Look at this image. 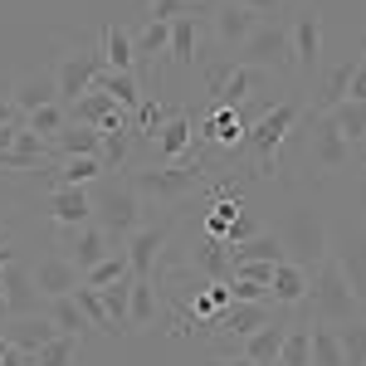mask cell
Returning a JSON list of instances; mask_svg holds the SVG:
<instances>
[{
  "mask_svg": "<svg viewBox=\"0 0 366 366\" xmlns=\"http://www.w3.org/2000/svg\"><path fill=\"white\" fill-rule=\"evenodd\" d=\"M88 196H93V220H98V229L113 239V249H122L142 229V196H137V186H132V176L93 181Z\"/></svg>",
  "mask_w": 366,
  "mask_h": 366,
  "instance_id": "obj_1",
  "label": "cell"
},
{
  "mask_svg": "<svg viewBox=\"0 0 366 366\" xmlns=\"http://www.w3.org/2000/svg\"><path fill=\"white\" fill-rule=\"evenodd\" d=\"M303 303H312V317L317 322H332V327L352 322L362 312V303H357V293H352V283H347V274H342V264L332 254L308 274V298Z\"/></svg>",
  "mask_w": 366,
  "mask_h": 366,
  "instance_id": "obj_2",
  "label": "cell"
},
{
  "mask_svg": "<svg viewBox=\"0 0 366 366\" xmlns=\"http://www.w3.org/2000/svg\"><path fill=\"white\" fill-rule=\"evenodd\" d=\"M132 186H137L142 200H157V205H181L196 191H210V176L191 162H171V167H147L132 171Z\"/></svg>",
  "mask_w": 366,
  "mask_h": 366,
  "instance_id": "obj_3",
  "label": "cell"
},
{
  "mask_svg": "<svg viewBox=\"0 0 366 366\" xmlns=\"http://www.w3.org/2000/svg\"><path fill=\"white\" fill-rule=\"evenodd\" d=\"M234 64L274 74V69H293V39H288V20H259L254 34L234 49Z\"/></svg>",
  "mask_w": 366,
  "mask_h": 366,
  "instance_id": "obj_4",
  "label": "cell"
},
{
  "mask_svg": "<svg viewBox=\"0 0 366 366\" xmlns=\"http://www.w3.org/2000/svg\"><path fill=\"white\" fill-rule=\"evenodd\" d=\"M279 239H283L288 264H298L303 274H312V269L332 254V234H327V225H322L312 210H293V220H288V229H283Z\"/></svg>",
  "mask_w": 366,
  "mask_h": 366,
  "instance_id": "obj_5",
  "label": "cell"
},
{
  "mask_svg": "<svg viewBox=\"0 0 366 366\" xmlns=\"http://www.w3.org/2000/svg\"><path fill=\"white\" fill-rule=\"evenodd\" d=\"M293 122H298V103H274V108H264L259 122L244 132V142H249L259 171H279V147L288 142Z\"/></svg>",
  "mask_w": 366,
  "mask_h": 366,
  "instance_id": "obj_6",
  "label": "cell"
},
{
  "mask_svg": "<svg viewBox=\"0 0 366 366\" xmlns=\"http://www.w3.org/2000/svg\"><path fill=\"white\" fill-rule=\"evenodd\" d=\"M279 312L283 308H274V303H229V308L200 317V332H210V337H229V342H244V337H254L264 322H274Z\"/></svg>",
  "mask_w": 366,
  "mask_h": 366,
  "instance_id": "obj_7",
  "label": "cell"
},
{
  "mask_svg": "<svg viewBox=\"0 0 366 366\" xmlns=\"http://www.w3.org/2000/svg\"><path fill=\"white\" fill-rule=\"evenodd\" d=\"M98 74H103V54L98 49H79V54H64L54 69V93L59 103H74V98H84L88 88L98 84Z\"/></svg>",
  "mask_w": 366,
  "mask_h": 366,
  "instance_id": "obj_8",
  "label": "cell"
},
{
  "mask_svg": "<svg viewBox=\"0 0 366 366\" xmlns=\"http://www.w3.org/2000/svg\"><path fill=\"white\" fill-rule=\"evenodd\" d=\"M288 39H293V69L298 74H312L322 64V15L303 5L293 20H288Z\"/></svg>",
  "mask_w": 366,
  "mask_h": 366,
  "instance_id": "obj_9",
  "label": "cell"
},
{
  "mask_svg": "<svg viewBox=\"0 0 366 366\" xmlns=\"http://www.w3.org/2000/svg\"><path fill=\"white\" fill-rule=\"evenodd\" d=\"M44 210H49V220H54L64 234L93 225V196H88V186H54V191L44 196Z\"/></svg>",
  "mask_w": 366,
  "mask_h": 366,
  "instance_id": "obj_10",
  "label": "cell"
},
{
  "mask_svg": "<svg viewBox=\"0 0 366 366\" xmlns=\"http://www.w3.org/2000/svg\"><path fill=\"white\" fill-rule=\"evenodd\" d=\"M308 157L317 162L322 171H342L347 167V157H352V147H347V137H342L337 127L327 122V113H312L308 117Z\"/></svg>",
  "mask_w": 366,
  "mask_h": 366,
  "instance_id": "obj_11",
  "label": "cell"
},
{
  "mask_svg": "<svg viewBox=\"0 0 366 366\" xmlns=\"http://www.w3.org/2000/svg\"><path fill=\"white\" fill-rule=\"evenodd\" d=\"M254 25H259V15L244 10V5H234V0H225V5L210 10V34H215L220 49H239V44L254 34Z\"/></svg>",
  "mask_w": 366,
  "mask_h": 366,
  "instance_id": "obj_12",
  "label": "cell"
},
{
  "mask_svg": "<svg viewBox=\"0 0 366 366\" xmlns=\"http://www.w3.org/2000/svg\"><path fill=\"white\" fill-rule=\"evenodd\" d=\"M332 259L342 264V274L352 283V293H357V303L366 308V229H347L332 239Z\"/></svg>",
  "mask_w": 366,
  "mask_h": 366,
  "instance_id": "obj_13",
  "label": "cell"
},
{
  "mask_svg": "<svg viewBox=\"0 0 366 366\" xmlns=\"http://www.w3.org/2000/svg\"><path fill=\"white\" fill-rule=\"evenodd\" d=\"M29 274H34V288H39V298L49 303V298H69L74 288H79V269L69 264V254H49V259H39V264H29Z\"/></svg>",
  "mask_w": 366,
  "mask_h": 366,
  "instance_id": "obj_14",
  "label": "cell"
},
{
  "mask_svg": "<svg viewBox=\"0 0 366 366\" xmlns=\"http://www.w3.org/2000/svg\"><path fill=\"white\" fill-rule=\"evenodd\" d=\"M0 288H5V312H10V317H29V312L39 308L34 274H29V264H20V259L0 269Z\"/></svg>",
  "mask_w": 366,
  "mask_h": 366,
  "instance_id": "obj_15",
  "label": "cell"
},
{
  "mask_svg": "<svg viewBox=\"0 0 366 366\" xmlns=\"http://www.w3.org/2000/svg\"><path fill=\"white\" fill-rule=\"evenodd\" d=\"M171 239V225H142L132 239H127V264H132V279H152L157 259Z\"/></svg>",
  "mask_w": 366,
  "mask_h": 366,
  "instance_id": "obj_16",
  "label": "cell"
},
{
  "mask_svg": "<svg viewBox=\"0 0 366 366\" xmlns=\"http://www.w3.org/2000/svg\"><path fill=\"white\" fill-rule=\"evenodd\" d=\"M108 254H117L113 249V239L103 234L98 225H84V229H69V264L79 269V279H84L93 264H103Z\"/></svg>",
  "mask_w": 366,
  "mask_h": 366,
  "instance_id": "obj_17",
  "label": "cell"
},
{
  "mask_svg": "<svg viewBox=\"0 0 366 366\" xmlns=\"http://www.w3.org/2000/svg\"><path fill=\"white\" fill-rule=\"evenodd\" d=\"M191 117L186 113H171L162 127H157V137H152V152H157V162L162 167H171V162H181L186 152H191Z\"/></svg>",
  "mask_w": 366,
  "mask_h": 366,
  "instance_id": "obj_18",
  "label": "cell"
},
{
  "mask_svg": "<svg viewBox=\"0 0 366 366\" xmlns=\"http://www.w3.org/2000/svg\"><path fill=\"white\" fill-rule=\"evenodd\" d=\"M59 332H54V322H49V317H44V312H29V317H10V322H5V342H10V347H20V352H39V347H44V342H54Z\"/></svg>",
  "mask_w": 366,
  "mask_h": 366,
  "instance_id": "obj_19",
  "label": "cell"
},
{
  "mask_svg": "<svg viewBox=\"0 0 366 366\" xmlns=\"http://www.w3.org/2000/svg\"><path fill=\"white\" fill-rule=\"evenodd\" d=\"M10 103H15V113H20V117H29L34 108H44V103H59L54 74H25V79H15V88H10Z\"/></svg>",
  "mask_w": 366,
  "mask_h": 366,
  "instance_id": "obj_20",
  "label": "cell"
},
{
  "mask_svg": "<svg viewBox=\"0 0 366 366\" xmlns=\"http://www.w3.org/2000/svg\"><path fill=\"white\" fill-rule=\"evenodd\" d=\"M269 298H274V308H298L303 298H308V274L298 269V264H274V279H269Z\"/></svg>",
  "mask_w": 366,
  "mask_h": 366,
  "instance_id": "obj_21",
  "label": "cell"
},
{
  "mask_svg": "<svg viewBox=\"0 0 366 366\" xmlns=\"http://www.w3.org/2000/svg\"><path fill=\"white\" fill-rule=\"evenodd\" d=\"M49 147H54L59 162L64 157H103V132L98 127H84V122H64V132Z\"/></svg>",
  "mask_w": 366,
  "mask_h": 366,
  "instance_id": "obj_22",
  "label": "cell"
},
{
  "mask_svg": "<svg viewBox=\"0 0 366 366\" xmlns=\"http://www.w3.org/2000/svg\"><path fill=\"white\" fill-rule=\"evenodd\" d=\"M103 69H113V74H137V49H132V29L122 25H108L103 29Z\"/></svg>",
  "mask_w": 366,
  "mask_h": 366,
  "instance_id": "obj_23",
  "label": "cell"
},
{
  "mask_svg": "<svg viewBox=\"0 0 366 366\" xmlns=\"http://www.w3.org/2000/svg\"><path fill=\"white\" fill-rule=\"evenodd\" d=\"M196 44H200L196 10H186V15H176V20H171V49H167V54H171V64L191 74V69H196Z\"/></svg>",
  "mask_w": 366,
  "mask_h": 366,
  "instance_id": "obj_24",
  "label": "cell"
},
{
  "mask_svg": "<svg viewBox=\"0 0 366 366\" xmlns=\"http://www.w3.org/2000/svg\"><path fill=\"white\" fill-rule=\"evenodd\" d=\"M132 49H137V69H157L171 49V25L167 20H147L142 34H132Z\"/></svg>",
  "mask_w": 366,
  "mask_h": 366,
  "instance_id": "obj_25",
  "label": "cell"
},
{
  "mask_svg": "<svg viewBox=\"0 0 366 366\" xmlns=\"http://www.w3.org/2000/svg\"><path fill=\"white\" fill-rule=\"evenodd\" d=\"M283 332H288V322H264L254 337H244V347H239V357H249V362L259 366H279V347H283Z\"/></svg>",
  "mask_w": 366,
  "mask_h": 366,
  "instance_id": "obj_26",
  "label": "cell"
},
{
  "mask_svg": "<svg viewBox=\"0 0 366 366\" xmlns=\"http://www.w3.org/2000/svg\"><path fill=\"white\" fill-rule=\"evenodd\" d=\"M234 220H244V200H239V191H225V196L210 205V215L200 220V229H205L210 239H229Z\"/></svg>",
  "mask_w": 366,
  "mask_h": 366,
  "instance_id": "obj_27",
  "label": "cell"
},
{
  "mask_svg": "<svg viewBox=\"0 0 366 366\" xmlns=\"http://www.w3.org/2000/svg\"><path fill=\"white\" fill-rule=\"evenodd\" d=\"M93 88H103L117 108H122V113H132V108L142 103V74H113V69H103Z\"/></svg>",
  "mask_w": 366,
  "mask_h": 366,
  "instance_id": "obj_28",
  "label": "cell"
},
{
  "mask_svg": "<svg viewBox=\"0 0 366 366\" xmlns=\"http://www.w3.org/2000/svg\"><path fill=\"white\" fill-rule=\"evenodd\" d=\"M244 117H239V108H215V113L205 117V137L215 142V147H239L244 142Z\"/></svg>",
  "mask_w": 366,
  "mask_h": 366,
  "instance_id": "obj_29",
  "label": "cell"
},
{
  "mask_svg": "<svg viewBox=\"0 0 366 366\" xmlns=\"http://www.w3.org/2000/svg\"><path fill=\"white\" fill-rule=\"evenodd\" d=\"M103 157H64L54 167V186H93L103 181Z\"/></svg>",
  "mask_w": 366,
  "mask_h": 366,
  "instance_id": "obj_30",
  "label": "cell"
},
{
  "mask_svg": "<svg viewBox=\"0 0 366 366\" xmlns=\"http://www.w3.org/2000/svg\"><path fill=\"white\" fill-rule=\"evenodd\" d=\"M249 259L283 264L288 254H283V239H279V234H264V229H259V234H249L244 244H234V249H229V264H249Z\"/></svg>",
  "mask_w": 366,
  "mask_h": 366,
  "instance_id": "obj_31",
  "label": "cell"
},
{
  "mask_svg": "<svg viewBox=\"0 0 366 366\" xmlns=\"http://www.w3.org/2000/svg\"><path fill=\"white\" fill-rule=\"evenodd\" d=\"M157 322V288L152 279H132V298H127V332H142Z\"/></svg>",
  "mask_w": 366,
  "mask_h": 366,
  "instance_id": "obj_32",
  "label": "cell"
},
{
  "mask_svg": "<svg viewBox=\"0 0 366 366\" xmlns=\"http://www.w3.org/2000/svg\"><path fill=\"white\" fill-rule=\"evenodd\" d=\"M117 103L103 93V88H88L84 98H74V103H64V113H69V122H84V127H98L103 117L113 113Z\"/></svg>",
  "mask_w": 366,
  "mask_h": 366,
  "instance_id": "obj_33",
  "label": "cell"
},
{
  "mask_svg": "<svg viewBox=\"0 0 366 366\" xmlns=\"http://www.w3.org/2000/svg\"><path fill=\"white\" fill-rule=\"evenodd\" d=\"M279 366H312V322H288L279 347Z\"/></svg>",
  "mask_w": 366,
  "mask_h": 366,
  "instance_id": "obj_34",
  "label": "cell"
},
{
  "mask_svg": "<svg viewBox=\"0 0 366 366\" xmlns=\"http://www.w3.org/2000/svg\"><path fill=\"white\" fill-rule=\"evenodd\" d=\"M44 317L54 322V332H59V337H79V342H84L88 322H84V312H79V303H74V293H69V298H49Z\"/></svg>",
  "mask_w": 366,
  "mask_h": 366,
  "instance_id": "obj_35",
  "label": "cell"
},
{
  "mask_svg": "<svg viewBox=\"0 0 366 366\" xmlns=\"http://www.w3.org/2000/svg\"><path fill=\"white\" fill-rule=\"evenodd\" d=\"M327 122H332L342 137H347V147L366 142V103H352V98H342L337 108L327 113Z\"/></svg>",
  "mask_w": 366,
  "mask_h": 366,
  "instance_id": "obj_36",
  "label": "cell"
},
{
  "mask_svg": "<svg viewBox=\"0 0 366 366\" xmlns=\"http://www.w3.org/2000/svg\"><path fill=\"white\" fill-rule=\"evenodd\" d=\"M122 279H132V264H127V249L108 254L103 264H93V269L84 274V283H88V288H113V283H122Z\"/></svg>",
  "mask_w": 366,
  "mask_h": 366,
  "instance_id": "obj_37",
  "label": "cell"
},
{
  "mask_svg": "<svg viewBox=\"0 0 366 366\" xmlns=\"http://www.w3.org/2000/svg\"><path fill=\"white\" fill-rule=\"evenodd\" d=\"M337 342H342V366H366V317L342 322Z\"/></svg>",
  "mask_w": 366,
  "mask_h": 366,
  "instance_id": "obj_38",
  "label": "cell"
},
{
  "mask_svg": "<svg viewBox=\"0 0 366 366\" xmlns=\"http://www.w3.org/2000/svg\"><path fill=\"white\" fill-rule=\"evenodd\" d=\"M64 122H69L64 103H44V108H34V113L25 117V127H29V132H34L39 142H54L59 132H64Z\"/></svg>",
  "mask_w": 366,
  "mask_h": 366,
  "instance_id": "obj_39",
  "label": "cell"
},
{
  "mask_svg": "<svg viewBox=\"0 0 366 366\" xmlns=\"http://www.w3.org/2000/svg\"><path fill=\"white\" fill-rule=\"evenodd\" d=\"M312 366H342V342L332 322H312Z\"/></svg>",
  "mask_w": 366,
  "mask_h": 366,
  "instance_id": "obj_40",
  "label": "cell"
},
{
  "mask_svg": "<svg viewBox=\"0 0 366 366\" xmlns=\"http://www.w3.org/2000/svg\"><path fill=\"white\" fill-rule=\"evenodd\" d=\"M74 303H79V312H84L88 327H103V332L113 337V322H108V308H103V293H98V288L79 283V288H74Z\"/></svg>",
  "mask_w": 366,
  "mask_h": 366,
  "instance_id": "obj_41",
  "label": "cell"
},
{
  "mask_svg": "<svg viewBox=\"0 0 366 366\" xmlns=\"http://www.w3.org/2000/svg\"><path fill=\"white\" fill-rule=\"evenodd\" d=\"M196 264L205 269V279H229V244L225 239H200V254H196Z\"/></svg>",
  "mask_w": 366,
  "mask_h": 366,
  "instance_id": "obj_42",
  "label": "cell"
},
{
  "mask_svg": "<svg viewBox=\"0 0 366 366\" xmlns=\"http://www.w3.org/2000/svg\"><path fill=\"white\" fill-rule=\"evenodd\" d=\"M103 293V308H108V322H113V337L127 332V298H132V279L113 283V288H98Z\"/></svg>",
  "mask_w": 366,
  "mask_h": 366,
  "instance_id": "obj_43",
  "label": "cell"
},
{
  "mask_svg": "<svg viewBox=\"0 0 366 366\" xmlns=\"http://www.w3.org/2000/svg\"><path fill=\"white\" fill-rule=\"evenodd\" d=\"M74 357H79V337H54L39 352H29V366H74Z\"/></svg>",
  "mask_w": 366,
  "mask_h": 366,
  "instance_id": "obj_44",
  "label": "cell"
},
{
  "mask_svg": "<svg viewBox=\"0 0 366 366\" xmlns=\"http://www.w3.org/2000/svg\"><path fill=\"white\" fill-rule=\"evenodd\" d=\"M347 74H352V64H342V69H332V74H327V84H322V93H317L312 113H332L342 98H347Z\"/></svg>",
  "mask_w": 366,
  "mask_h": 366,
  "instance_id": "obj_45",
  "label": "cell"
},
{
  "mask_svg": "<svg viewBox=\"0 0 366 366\" xmlns=\"http://www.w3.org/2000/svg\"><path fill=\"white\" fill-rule=\"evenodd\" d=\"M167 117H171V113L157 103V98H142L137 108H132V132H142V137H157V127H162Z\"/></svg>",
  "mask_w": 366,
  "mask_h": 366,
  "instance_id": "obj_46",
  "label": "cell"
},
{
  "mask_svg": "<svg viewBox=\"0 0 366 366\" xmlns=\"http://www.w3.org/2000/svg\"><path fill=\"white\" fill-rule=\"evenodd\" d=\"M229 298H234V303H274L264 283H239V279L229 283Z\"/></svg>",
  "mask_w": 366,
  "mask_h": 366,
  "instance_id": "obj_47",
  "label": "cell"
},
{
  "mask_svg": "<svg viewBox=\"0 0 366 366\" xmlns=\"http://www.w3.org/2000/svg\"><path fill=\"white\" fill-rule=\"evenodd\" d=\"M186 10H191V5H186V0H147V20H176V15H186Z\"/></svg>",
  "mask_w": 366,
  "mask_h": 366,
  "instance_id": "obj_48",
  "label": "cell"
},
{
  "mask_svg": "<svg viewBox=\"0 0 366 366\" xmlns=\"http://www.w3.org/2000/svg\"><path fill=\"white\" fill-rule=\"evenodd\" d=\"M347 98H352V103H366V64L362 59H357L352 74H347Z\"/></svg>",
  "mask_w": 366,
  "mask_h": 366,
  "instance_id": "obj_49",
  "label": "cell"
},
{
  "mask_svg": "<svg viewBox=\"0 0 366 366\" xmlns=\"http://www.w3.org/2000/svg\"><path fill=\"white\" fill-rule=\"evenodd\" d=\"M15 122H25V117L15 113V103H10V98H0V127H15Z\"/></svg>",
  "mask_w": 366,
  "mask_h": 366,
  "instance_id": "obj_50",
  "label": "cell"
},
{
  "mask_svg": "<svg viewBox=\"0 0 366 366\" xmlns=\"http://www.w3.org/2000/svg\"><path fill=\"white\" fill-rule=\"evenodd\" d=\"M15 127H20V122H15ZM15 127H0V157L15 152Z\"/></svg>",
  "mask_w": 366,
  "mask_h": 366,
  "instance_id": "obj_51",
  "label": "cell"
},
{
  "mask_svg": "<svg viewBox=\"0 0 366 366\" xmlns=\"http://www.w3.org/2000/svg\"><path fill=\"white\" fill-rule=\"evenodd\" d=\"M234 5H244V10H254V15H264V10H274V0H234Z\"/></svg>",
  "mask_w": 366,
  "mask_h": 366,
  "instance_id": "obj_52",
  "label": "cell"
},
{
  "mask_svg": "<svg viewBox=\"0 0 366 366\" xmlns=\"http://www.w3.org/2000/svg\"><path fill=\"white\" fill-rule=\"evenodd\" d=\"M215 366H259V362H249V357H239V352H234L229 362H215Z\"/></svg>",
  "mask_w": 366,
  "mask_h": 366,
  "instance_id": "obj_53",
  "label": "cell"
},
{
  "mask_svg": "<svg viewBox=\"0 0 366 366\" xmlns=\"http://www.w3.org/2000/svg\"><path fill=\"white\" fill-rule=\"evenodd\" d=\"M5 264H15V249H10V244H0V269H5Z\"/></svg>",
  "mask_w": 366,
  "mask_h": 366,
  "instance_id": "obj_54",
  "label": "cell"
},
{
  "mask_svg": "<svg viewBox=\"0 0 366 366\" xmlns=\"http://www.w3.org/2000/svg\"><path fill=\"white\" fill-rule=\"evenodd\" d=\"M5 239H10V229H5V225H0V244H5Z\"/></svg>",
  "mask_w": 366,
  "mask_h": 366,
  "instance_id": "obj_55",
  "label": "cell"
},
{
  "mask_svg": "<svg viewBox=\"0 0 366 366\" xmlns=\"http://www.w3.org/2000/svg\"><path fill=\"white\" fill-rule=\"evenodd\" d=\"M186 5H191V10H196V5H205V0H186Z\"/></svg>",
  "mask_w": 366,
  "mask_h": 366,
  "instance_id": "obj_56",
  "label": "cell"
},
{
  "mask_svg": "<svg viewBox=\"0 0 366 366\" xmlns=\"http://www.w3.org/2000/svg\"><path fill=\"white\" fill-rule=\"evenodd\" d=\"M362 64H366V54H362Z\"/></svg>",
  "mask_w": 366,
  "mask_h": 366,
  "instance_id": "obj_57",
  "label": "cell"
},
{
  "mask_svg": "<svg viewBox=\"0 0 366 366\" xmlns=\"http://www.w3.org/2000/svg\"><path fill=\"white\" fill-rule=\"evenodd\" d=\"M274 5H279V0H274Z\"/></svg>",
  "mask_w": 366,
  "mask_h": 366,
  "instance_id": "obj_58",
  "label": "cell"
},
{
  "mask_svg": "<svg viewBox=\"0 0 366 366\" xmlns=\"http://www.w3.org/2000/svg\"><path fill=\"white\" fill-rule=\"evenodd\" d=\"M210 366H215V362H210Z\"/></svg>",
  "mask_w": 366,
  "mask_h": 366,
  "instance_id": "obj_59",
  "label": "cell"
}]
</instances>
